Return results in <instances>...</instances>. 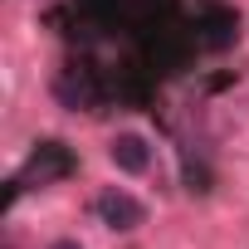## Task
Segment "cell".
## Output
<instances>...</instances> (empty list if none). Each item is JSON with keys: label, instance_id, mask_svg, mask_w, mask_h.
I'll return each mask as SVG.
<instances>
[{"label": "cell", "instance_id": "1", "mask_svg": "<svg viewBox=\"0 0 249 249\" xmlns=\"http://www.w3.org/2000/svg\"><path fill=\"white\" fill-rule=\"evenodd\" d=\"M93 210H98V220L107 230H137V225H147V205L137 196H127V191H117V186H107L93 200Z\"/></svg>", "mask_w": 249, "mask_h": 249}, {"label": "cell", "instance_id": "2", "mask_svg": "<svg viewBox=\"0 0 249 249\" xmlns=\"http://www.w3.org/2000/svg\"><path fill=\"white\" fill-rule=\"evenodd\" d=\"M107 157H112V166H117V171H127V176H137V171H147V166H152V152H147V142H142L137 132L112 137Z\"/></svg>", "mask_w": 249, "mask_h": 249}, {"label": "cell", "instance_id": "3", "mask_svg": "<svg viewBox=\"0 0 249 249\" xmlns=\"http://www.w3.org/2000/svg\"><path fill=\"white\" fill-rule=\"evenodd\" d=\"M64 166H69V161L59 157V142H49V147H39V152H35V161H30V171H25V181H30V176H39V181H49V176H59Z\"/></svg>", "mask_w": 249, "mask_h": 249}, {"label": "cell", "instance_id": "4", "mask_svg": "<svg viewBox=\"0 0 249 249\" xmlns=\"http://www.w3.org/2000/svg\"><path fill=\"white\" fill-rule=\"evenodd\" d=\"M49 249H83V244H78V239H54Z\"/></svg>", "mask_w": 249, "mask_h": 249}]
</instances>
